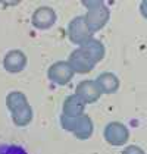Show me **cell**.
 <instances>
[{"instance_id": "6da1fadb", "label": "cell", "mask_w": 147, "mask_h": 154, "mask_svg": "<svg viewBox=\"0 0 147 154\" xmlns=\"http://www.w3.org/2000/svg\"><path fill=\"white\" fill-rule=\"evenodd\" d=\"M83 5L87 8V13L84 15L86 24L91 34L100 31L105 25L109 22L110 12L105 2L102 0H84Z\"/></svg>"}, {"instance_id": "7a4b0ae2", "label": "cell", "mask_w": 147, "mask_h": 154, "mask_svg": "<svg viewBox=\"0 0 147 154\" xmlns=\"http://www.w3.org/2000/svg\"><path fill=\"white\" fill-rule=\"evenodd\" d=\"M68 38H69L71 43L77 44V46H83L88 40L93 38V34L87 26L84 16H75L69 22V25H68Z\"/></svg>"}, {"instance_id": "3957f363", "label": "cell", "mask_w": 147, "mask_h": 154, "mask_svg": "<svg viewBox=\"0 0 147 154\" xmlns=\"http://www.w3.org/2000/svg\"><path fill=\"white\" fill-rule=\"evenodd\" d=\"M103 135H105L106 142H109L110 145H115V147L124 145L130 140V131L121 122H110V123H108L106 128H105Z\"/></svg>"}, {"instance_id": "277c9868", "label": "cell", "mask_w": 147, "mask_h": 154, "mask_svg": "<svg viewBox=\"0 0 147 154\" xmlns=\"http://www.w3.org/2000/svg\"><path fill=\"white\" fill-rule=\"evenodd\" d=\"M68 65L71 66V69L74 71V73H88L94 69L96 63L87 56V53L83 48H75L72 53L68 57Z\"/></svg>"}, {"instance_id": "5b68a950", "label": "cell", "mask_w": 147, "mask_h": 154, "mask_svg": "<svg viewBox=\"0 0 147 154\" xmlns=\"http://www.w3.org/2000/svg\"><path fill=\"white\" fill-rule=\"evenodd\" d=\"M47 76L56 85H66L74 78V71L68 65V62H55L47 71Z\"/></svg>"}, {"instance_id": "8992f818", "label": "cell", "mask_w": 147, "mask_h": 154, "mask_svg": "<svg viewBox=\"0 0 147 154\" xmlns=\"http://www.w3.org/2000/svg\"><path fill=\"white\" fill-rule=\"evenodd\" d=\"M56 19H58L56 12L49 6L37 8L34 13H33V16H31V22L38 29H49L50 26L55 25Z\"/></svg>"}, {"instance_id": "52a82bcc", "label": "cell", "mask_w": 147, "mask_h": 154, "mask_svg": "<svg viewBox=\"0 0 147 154\" xmlns=\"http://www.w3.org/2000/svg\"><path fill=\"white\" fill-rule=\"evenodd\" d=\"M75 95H78L86 104H91V103H96L102 94L99 91L96 82L91 79H87V81H83L77 85Z\"/></svg>"}, {"instance_id": "ba28073f", "label": "cell", "mask_w": 147, "mask_h": 154, "mask_svg": "<svg viewBox=\"0 0 147 154\" xmlns=\"http://www.w3.org/2000/svg\"><path fill=\"white\" fill-rule=\"evenodd\" d=\"M27 54L21 50H12L9 51L5 59H3V66L5 69L11 73H18V72H22L27 66Z\"/></svg>"}, {"instance_id": "9c48e42d", "label": "cell", "mask_w": 147, "mask_h": 154, "mask_svg": "<svg viewBox=\"0 0 147 154\" xmlns=\"http://www.w3.org/2000/svg\"><path fill=\"white\" fill-rule=\"evenodd\" d=\"M94 82L97 85L100 94H113L119 88V79L112 72H103V73H100Z\"/></svg>"}, {"instance_id": "30bf717a", "label": "cell", "mask_w": 147, "mask_h": 154, "mask_svg": "<svg viewBox=\"0 0 147 154\" xmlns=\"http://www.w3.org/2000/svg\"><path fill=\"white\" fill-rule=\"evenodd\" d=\"M62 110L65 116H69V118H80L81 115H84V110H86V103L78 97V95H68L63 101V106Z\"/></svg>"}, {"instance_id": "8fae6325", "label": "cell", "mask_w": 147, "mask_h": 154, "mask_svg": "<svg viewBox=\"0 0 147 154\" xmlns=\"http://www.w3.org/2000/svg\"><path fill=\"white\" fill-rule=\"evenodd\" d=\"M93 131H94V125H93V120H91V118L88 115L84 113L80 118H77L72 134L78 140H83V141L88 140L93 135Z\"/></svg>"}, {"instance_id": "7c38bea8", "label": "cell", "mask_w": 147, "mask_h": 154, "mask_svg": "<svg viewBox=\"0 0 147 154\" xmlns=\"http://www.w3.org/2000/svg\"><path fill=\"white\" fill-rule=\"evenodd\" d=\"M81 48L87 53V56L93 60L94 63H99L100 60H103L105 57V53H106V48L103 46V43L100 40H96V38H91L88 40L86 44H83Z\"/></svg>"}, {"instance_id": "4fadbf2b", "label": "cell", "mask_w": 147, "mask_h": 154, "mask_svg": "<svg viewBox=\"0 0 147 154\" xmlns=\"http://www.w3.org/2000/svg\"><path fill=\"white\" fill-rule=\"evenodd\" d=\"M12 119H13V123L16 126H27V125H30L31 120H33V109H31V106L25 104L24 107L12 112Z\"/></svg>"}, {"instance_id": "5bb4252c", "label": "cell", "mask_w": 147, "mask_h": 154, "mask_svg": "<svg viewBox=\"0 0 147 154\" xmlns=\"http://www.w3.org/2000/svg\"><path fill=\"white\" fill-rule=\"evenodd\" d=\"M25 104H28V100H27V95L21 91H12L6 97V106H8L11 113L21 109V107H24Z\"/></svg>"}, {"instance_id": "9a60e30c", "label": "cell", "mask_w": 147, "mask_h": 154, "mask_svg": "<svg viewBox=\"0 0 147 154\" xmlns=\"http://www.w3.org/2000/svg\"><path fill=\"white\" fill-rule=\"evenodd\" d=\"M0 154H28L21 145L15 144H3L0 145Z\"/></svg>"}, {"instance_id": "2e32d148", "label": "cell", "mask_w": 147, "mask_h": 154, "mask_svg": "<svg viewBox=\"0 0 147 154\" xmlns=\"http://www.w3.org/2000/svg\"><path fill=\"white\" fill-rule=\"evenodd\" d=\"M75 120L77 118H69V116H65V115H61V125L62 128L68 132H72L74 126H75Z\"/></svg>"}, {"instance_id": "e0dca14e", "label": "cell", "mask_w": 147, "mask_h": 154, "mask_svg": "<svg viewBox=\"0 0 147 154\" xmlns=\"http://www.w3.org/2000/svg\"><path fill=\"white\" fill-rule=\"evenodd\" d=\"M122 154H146V153H144V150H141L137 145H128L122 151Z\"/></svg>"}]
</instances>
